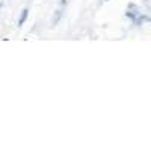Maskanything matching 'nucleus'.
I'll list each match as a JSON object with an SVG mask.
<instances>
[{"instance_id": "1", "label": "nucleus", "mask_w": 151, "mask_h": 151, "mask_svg": "<svg viewBox=\"0 0 151 151\" xmlns=\"http://www.w3.org/2000/svg\"><path fill=\"white\" fill-rule=\"evenodd\" d=\"M27 14H29V9L27 8L21 11V17L18 20V26H23V24H24V21H26V18H27Z\"/></svg>"}]
</instances>
